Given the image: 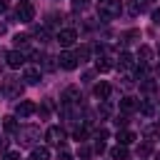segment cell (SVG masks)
Returning <instances> with one entry per match:
<instances>
[{
	"label": "cell",
	"mask_w": 160,
	"mask_h": 160,
	"mask_svg": "<svg viewBox=\"0 0 160 160\" xmlns=\"http://www.w3.org/2000/svg\"><path fill=\"white\" fill-rule=\"evenodd\" d=\"M98 12H100V18H105V20L118 18V15L122 12V0H100Z\"/></svg>",
	"instance_id": "obj_1"
},
{
	"label": "cell",
	"mask_w": 160,
	"mask_h": 160,
	"mask_svg": "<svg viewBox=\"0 0 160 160\" xmlns=\"http://www.w3.org/2000/svg\"><path fill=\"white\" fill-rule=\"evenodd\" d=\"M15 18H18L20 22H32V18H35V8H32L28 0H20L18 8H15Z\"/></svg>",
	"instance_id": "obj_2"
},
{
	"label": "cell",
	"mask_w": 160,
	"mask_h": 160,
	"mask_svg": "<svg viewBox=\"0 0 160 160\" xmlns=\"http://www.w3.org/2000/svg\"><path fill=\"white\" fill-rule=\"evenodd\" d=\"M38 138H40V130H38V128H32V125H30V128H20V130H18V142H20V145H32Z\"/></svg>",
	"instance_id": "obj_3"
},
{
	"label": "cell",
	"mask_w": 160,
	"mask_h": 160,
	"mask_svg": "<svg viewBox=\"0 0 160 160\" xmlns=\"http://www.w3.org/2000/svg\"><path fill=\"white\" fill-rule=\"evenodd\" d=\"M45 140H48L50 145H58V148H60V145L65 142V130H62L60 125H50V128L45 130Z\"/></svg>",
	"instance_id": "obj_4"
},
{
	"label": "cell",
	"mask_w": 160,
	"mask_h": 160,
	"mask_svg": "<svg viewBox=\"0 0 160 160\" xmlns=\"http://www.w3.org/2000/svg\"><path fill=\"white\" fill-rule=\"evenodd\" d=\"M2 92H5V98H20V95H22V85H20V80H15V78H5V82H2Z\"/></svg>",
	"instance_id": "obj_5"
},
{
	"label": "cell",
	"mask_w": 160,
	"mask_h": 160,
	"mask_svg": "<svg viewBox=\"0 0 160 160\" xmlns=\"http://www.w3.org/2000/svg\"><path fill=\"white\" fill-rule=\"evenodd\" d=\"M78 55L75 52H70V50H65V52H60V58H58V65L62 68V70H75L78 68Z\"/></svg>",
	"instance_id": "obj_6"
},
{
	"label": "cell",
	"mask_w": 160,
	"mask_h": 160,
	"mask_svg": "<svg viewBox=\"0 0 160 160\" xmlns=\"http://www.w3.org/2000/svg\"><path fill=\"white\" fill-rule=\"evenodd\" d=\"M22 80H25L28 85H38V82L42 80V72H40V65H28V68L22 70Z\"/></svg>",
	"instance_id": "obj_7"
},
{
	"label": "cell",
	"mask_w": 160,
	"mask_h": 160,
	"mask_svg": "<svg viewBox=\"0 0 160 160\" xmlns=\"http://www.w3.org/2000/svg\"><path fill=\"white\" fill-rule=\"evenodd\" d=\"M60 100H62V105H65V108H70V105H78V102H80V90H78L75 85H70V88H65V90H62Z\"/></svg>",
	"instance_id": "obj_8"
},
{
	"label": "cell",
	"mask_w": 160,
	"mask_h": 160,
	"mask_svg": "<svg viewBox=\"0 0 160 160\" xmlns=\"http://www.w3.org/2000/svg\"><path fill=\"white\" fill-rule=\"evenodd\" d=\"M62 48H70L75 40H78V32L72 30V28H65V30H58V38H55Z\"/></svg>",
	"instance_id": "obj_9"
},
{
	"label": "cell",
	"mask_w": 160,
	"mask_h": 160,
	"mask_svg": "<svg viewBox=\"0 0 160 160\" xmlns=\"http://www.w3.org/2000/svg\"><path fill=\"white\" fill-rule=\"evenodd\" d=\"M120 110H122L125 115H130V112L140 110V100L132 98V95H125V98H120Z\"/></svg>",
	"instance_id": "obj_10"
},
{
	"label": "cell",
	"mask_w": 160,
	"mask_h": 160,
	"mask_svg": "<svg viewBox=\"0 0 160 160\" xmlns=\"http://www.w3.org/2000/svg\"><path fill=\"white\" fill-rule=\"evenodd\" d=\"M15 112H18L20 118H30L32 112H38V108H35L32 100H20V102L15 105Z\"/></svg>",
	"instance_id": "obj_11"
},
{
	"label": "cell",
	"mask_w": 160,
	"mask_h": 160,
	"mask_svg": "<svg viewBox=\"0 0 160 160\" xmlns=\"http://www.w3.org/2000/svg\"><path fill=\"white\" fill-rule=\"evenodd\" d=\"M5 58H8V65H10V68H22V65H25V52H22V50H12V52H8Z\"/></svg>",
	"instance_id": "obj_12"
},
{
	"label": "cell",
	"mask_w": 160,
	"mask_h": 160,
	"mask_svg": "<svg viewBox=\"0 0 160 160\" xmlns=\"http://www.w3.org/2000/svg\"><path fill=\"white\" fill-rule=\"evenodd\" d=\"M95 98H98V100H108V98H110V85H108L105 80H100V82L95 85Z\"/></svg>",
	"instance_id": "obj_13"
},
{
	"label": "cell",
	"mask_w": 160,
	"mask_h": 160,
	"mask_svg": "<svg viewBox=\"0 0 160 160\" xmlns=\"http://www.w3.org/2000/svg\"><path fill=\"white\" fill-rule=\"evenodd\" d=\"M135 142V132L132 130H118V145H130Z\"/></svg>",
	"instance_id": "obj_14"
},
{
	"label": "cell",
	"mask_w": 160,
	"mask_h": 160,
	"mask_svg": "<svg viewBox=\"0 0 160 160\" xmlns=\"http://www.w3.org/2000/svg\"><path fill=\"white\" fill-rule=\"evenodd\" d=\"M110 158H112V160H128V148H125V145H115V148L110 150Z\"/></svg>",
	"instance_id": "obj_15"
},
{
	"label": "cell",
	"mask_w": 160,
	"mask_h": 160,
	"mask_svg": "<svg viewBox=\"0 0 160 160\" xmlns=\"http://www.w3.org/2000/svg\"><path fill=\"white\" fill-rule=\"evenodd\" d=\"M30 160H50V150L48 148H32Z\"/></svg>",
	"instance_id": "obj_16"
},
{
	"label": "cell",
	"mask_w": 160,
	"mask_h": 160,
	"mask_svg": "<svg viewBox=\"0 0 160 160\" xmlns=\"http://www.w3.org/2000/svg\"><path fill=\"white\" fill-rule=\"evenodd\" d=\"M150 58H152V50H150L148 45H142V48L138 50V60H140V65H148V62H150Z\"/></svg>",
	"instance_id": "obj_17"
},
{
	"label": "cell",
	"mask_w": 160,
	"mask_h": 160,
	"mask_svg": "<svg viewBox=\"0 0 160 160\" xmlns=\"http://www.w3.org/2000/svg\"><path fill=\"white\" fill-rule=\"evenodd\" d=\"M140 112H142L145 118H152V115H155V105H152L150 100H140Z\"/></svg>",
	"instance_id": "obj_18"
},
{
	"label": "cell",
	"mask_w": 160,
	"mask_h": 160,
	"mask_svg": "<svg viewBox=\"0 0 160 160\" xmlns=\"http://www.w3.org/2000/svg\"><path fill=\"white\" fill-rule=\"evenodd\" d=\"M95 68H98V72H108L110 68H112V62H110V58H98V62H95Z\"/></svg>",
	"instance_id": "obj_19"
},
{
	"label": "cell",
	"mask_w": 160,
	"mask_h": 160,
	"mask_svg": "<svg viewBox=\"0 0 160 160\" xmlns=\"http://www.w3.org/2000/svg\"><path fill=\"white\" fill-rule=\"evenodd\" d=\"M2 125H5V130H8V132H18V130H20V128H18V120H15L12 115L2 118Z\"/></svg>",
	"instance_id": "obj_20"
},
{
	"label": "cell",
	"mask_w": 160,
	"mask_h": 160,
	"mask_svg": "<svg viewBox=\"0 0 160 160\" xmlns=\"http://www.w3.org/2000/svg\"><path fill=\"white\" fill-rule=\"evenodd\" d=\"M120 40H122V42H132V40H140V30H125V32L120 35Z\"/></svg>",
	"instance_id": "obj_21"
},
{
	"label": "cell",
	"mask_w": 160,
	"mask_h": 160,
	"mask_svg": "<svg viewBox=\"0 0 160 160\" xmlns=\"http://www.w3.org/2000/svg\"><path fill=\"white\" fill-rule=\"evenodd\" d=\"M118 60H120V68H132V55H130V52H125V50H122Z\"/></svg>",
	"instance_id": "obj_22"
},
{
	"label": "cell",
	"mask_w": 160,
	"mask_h": 160,
	"mask_svg": "<svg viewBox=\"0 0 160 160\" xmlns=\"http://www.w3.org/2000/svg\"><path fill=\"white\" fill-rule=\"evenodd\" d=\"M28 40H30L28 35H15V45H18V48H22V50L28 48Z\"/></svg>",
	"instance_id": "obj_23"
},
{
	"label": "cell",
	"mask_w": 160,
	"mask_h": 160,
	"mask_svg": "<svg viewBox=\"0 0 160 160\" xmlns=\"http://www.w3.org/2000/svg\"><path fill=\"white\" fill-rule=\"evenodd\" d=\"M72 8L75 10H88L90 8V0H72Z\"/></svg>",
	"instance_id": "obj_24"
},
{
	"label": "cell",
	"mask_w": 160,
	"mask_h": 160,
	"mask_svg": "<svg viewBox=\"0 0 160 160\" xmlns=\"http://www.w3.org/2000/svg\"><path fill=\"white\" fill-rule=\"evenodd\" d=\"M85 135H88V128H75V130H72V138H75V140H82Z\"/></svg>",
	"instance_id": "obj_25"
},
{
	"label": "cell",
	"mask_w": 160,
	"mask_h": 160,
	"mask_svg": "<svg viewBox=\"0 0 160 160\" xmlns=\"http://www.w3.org/2000/svg\"><path fill=\"white\" fill-rule=\"evenodd\" d=\"M75 55H78V60H80V62H82V60H85V58H88V55H90V48H80V50H78V52H75Z\"/></svg>",
	"instance_id": "obj_26"
},
{
	"label": "cell",
	"mask_w": 160,
	"mask_h": 160,
	"mask_svg": "<svg viewBox=\"0 0 160 160\" xmlns=\"http://www.w3.org/2000/svg\"><path fill=\"white\" fill-rule=\"evenodd\" d=\"M150 150H152V145H150V142H142V145L138 148V155H148Z\"/></svg>",
	"instance_id": "obj_27"
},
{
	"label": "cell",
	"mask_w": 160,
	"mask_h": 160,
	"mask_svg": "<svg viewBox=\"0 0 160 160\" xmlns=\"http://www.w3.org/2000/svg\"><path fill=\"white\" fill-rule=\"evenodd\" d=\"M58 160H72V155H70V152L62 148V150H58Z\"/></svg>",
	"instance_id": "obj_28"
},
{
	"label": "cell",
	"mask_w": 160,
	"mask_h": 160,
	"mask_svg": "<svg viewBox=\"0 0 160 160\" xmlns=\"http://www.w3.org/2000/svg\"><path fill=\"white\" fill-rule=\"evenodd\" d=\"M125 122H128V118H125V115H118V118H115V125H120V128H125Z\"/></svg>",
	"instance_id": "obj_29"
},
{
	"label": "cell",
	"mask_w": 160,
	"mask_h": 160,
	"mask_svg": "<svg viewBox=\"0 0 160 160\" xmlns=\"http://www.w3.org/2000/svg\"><path fill=\"white\" fill-rule=\"evenodd\" d=\"M78 155H80V158H90V148H82V145H80V150H78Z\"/></svg>",
	"instance_id": "obj_30"
},
{
	"label": "cell",
	"mask_w": 160,
	"mask_h": 160,
	"mask_svg": "<svg viewBox=\"0 0 160 160\" xmlns=\"http://www.w3.org/2000/svg\"><path fill=\"white\" fill-rule=\"evenodd\" d=\"M2 160H20V155H18V152H5Z\"/></svg>",
	"instance_id": "obj_31"
},
{
	"label": "cell",
	"mask_w": 160,
	"mask_h": 160,
	"mask_svg": "<svg viewBox=\"0 0 160 160\" xmlns=\"http://www.w3.org/2000/svg\"><path fill=\"white\" fill-rule=\"evenodd\" d=\"M152 22L160 25V10H152Z\"/></svg>",
	"instance_id": "obj_32"
},
{
	"label": "cell",
	"mask_w": 160,
	"mask_h": 160,
	"mask_svg": "<svg viewBox=\"0 0 160 160\" xmlns=\"http://www.w3.org/2000/svg\"><path fill=\"white\" fill-rule=\"evenodd\" d=\"M8 142H10L8 138H0V152H2V150H8Z\"/></svg>",
	"instance_id": "obj_33"
},
{
	"label": "cell",
	"mask_w": 160,
	"mask_h": 160,
	"mask_svg": "<svg viewBox=\"0 0 160 160\" xmlns=\"http://www.w3.org/2000/svg\"><path fill=\"white\" fill-rule=\"evenodd\" d=\"M5 8H8V2H5V0H0V12H2Z\"/></svg>",
	"instance_id": "obj_34"
},
{
	"label": "cell",
	"mask_w": 160,
	"mask_h": 160,
	"mask_svg": "<svg viewBox=\"0 0 160 160\" xmlns=\"http://www.w3.org/2000/svg\"><path fill=\"white\" fill-rule=\"evenodd\" d=\"M145 2H152V0H145Z\"/></svg>",
	"instance_id": "obj_35"
},
{
	"label": "cell",
	"mask_w": 160,
	"mask_h": 160,
	"mask_svg": "<svg viewBox=\"0 0 160 160\" xmlns=\"http://www.w3.org/2000/svg\"><path fill=\"white\" fill-rule=\"evenodd\" d=\"M158 50H160V42H158Z\"/></svg>",
	"instance_id": "obj_36"
},
{
	"label": "cell",
	"mask_w": 160,
	"mask_h": 160,
	"mask_svg": "<svg viewBox=\"0 0 160 160\" xmlns=\"http://www.w3.org/2000/svg\"><path fill=\"white\" fill-rule=\"evenodd\" d=\"M158 125H160V120H158Z\"/></svg>",
	"instance_id": "obj_37"
}]
</instances>
